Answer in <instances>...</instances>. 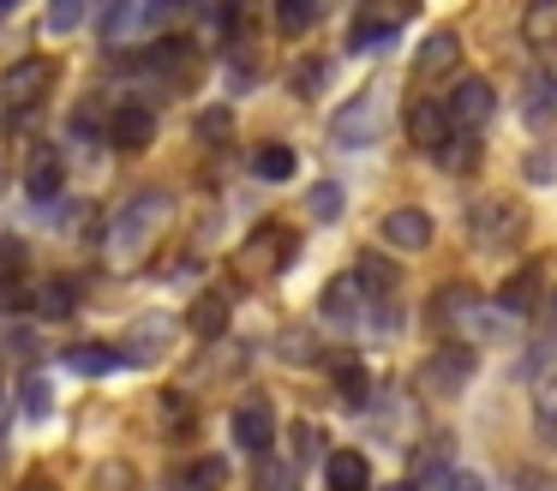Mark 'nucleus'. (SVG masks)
<instances>
[{"instance_id":"f257e3e1","label":"nucleus","mask_w":557,"mask_h":491,"mask_svg":"<svg viewBox=\"0 0 557 491\" xmlns=\"http://www.w3.org/2000/svg\"><path fill=\"white\" fill-rule=\"evenodd\" d=\"M169 210H174V198H169V192H157V186H145L138 198H126V210L114 216V228H109L114 258H133V251H145L150 234L169 222Z\"/></svg>"},{"instance_id":"f03ea898","label":"nucleus","mask_w":557,"mask_h":491,"mask_svg":"<svg viewBox=\"0 0 557 491\" xmlns=\"http://www.w3.org/2000/svg\"><path fill=\"white\" fill-rule=\"evenodd\" d=\"M384 114H389V108H384V90H360L336 120H330V138L348 144V150H366V144L384 138Z\"/></svg>"},{"instance_id":"7ed1b4c3","label":"nucleus","mask_w":557,"mask_h":491,"mask_svg":"<svg viewBox=\"0 0 557 491\" xmlns=\"http://www.w3.org/2000/svg\"><path fill=\"white\" fill-rule=\"evenodd\" d=\"M49 84H54V60L30 54V60H18V66L0 72V102L25 114V108H37L42 96H49Z\"/></svg>"},{"instance_id":"20e7f679","label":"nucleus","mask_w":557,"mask_h":491,"mask_svg":"<svg viewBox=\"0 0 557 491\" xmlns=\"http://www.w3.org/2000/svg\"><path fill=\"white\" fill-rule=\"evenodd\" d=\"M473 366H480V359H473L468 342H444V347H437V354L420 366V383H425L432 395H456L461 383L473 378Z\"/></svg>"},{"instance_id":"39448f33","label":"nucleus","mask_w":557,"mask_h":491,"mask_svg":"<svg viewBox=\"0 0 557 491\" xmlns=\"http://www.w3.org/2000/svg\"><path fill=\"white\" fill-rule=\"evenodd\" d=\"M444 114H449V126L473 132V126H485V120L497 114V90L485 78H461L456 90L444 96Z\"/></svg>"},{"instance_id":"423d86ee","label":"nucleus","mask_w":557,"mask_h":491,"mask_svg":"<svg viewBox=\"0 0 557 491\" xmlns=\"http://www.w3.org/2000/svg\"><path fill=\"white\" fill-rule=\"evenodd\" d=\"M157 24H169V7H162V0H126V7L102 12V36H109V42L145 36V30H157Z\"/></svg>"},{"instance_id":"0eeeda50","label":"nucleus","mask_w":557,"mask_h":491,"mask_svg":"<svg viewBox=\"0 0 557 491\" xmlns=\"http://www.w3.org/2000/svg\"><path fill=\"white\" fill-rule=\"evenodd\" d=\"M270 438H276V414H270V402L264 395H246V402L234 407V443L252 450V455H264Z\"/></svg>"},{"instance_id":"6e6552de","label":"nucleus","mask_w":557,"mask_h":491,"mask_svg":"<svg viewBox=\"0 0 557 491\" xmlns=\"http://www.w3.org/2000/svg\"><path fill=\"white\" fill-rule=\"evenodd\" d=\"M377 240H384V246H396V251H425L432 246V216L425 210H389L384 222H377Z\"/></svg>"},{"instance_id":"1a4fd4ad","label":"nucleus","mask_w":557,"mask_h":491,"mask_svg":"<svg viewBox=\"0 0 557 491\" xmlns=\"http://www.w3.org/2000/svg\"><path fill=\"white\" fill-rule=\"evenodd\" d=\"M61 186H66V156L54 150V144H37V150H30V162H25V192L37 204H49Z\"/></svg>"},{"instance_id":"9d476101","label":"nucleus","mask_w":557,"mask_h":491,"mask_svg":"<svg viewBox=\"0 0 557 491\" xmlns=\"http://www.w3.org/2000/svg\"><path fill=\"white\" fill-rule=\"evenodd\" d=\"M157 138V114H150L145 102H121L109 120V144L114 150H145V144Z\"/></svg>"},{"instance_id":"9b49d317","label":"nucleus","mask_w":557,"mask_h":491,"mask_svg":"<svg viewBox=\"0 0 557 491\" xmlns=\"http://www.w3.org/2000/svg\"><path fill=\"white\" fill-rule=\"evenodd\" d=\"M169 335H174V318H162V311H150V318L133 323V342L121 347L126 359H138V366H157L162 354H169Z\"/></svg>"},{"instance_id":"f8f14e48","label":"nucleus","mask_w":557,"mask_h":491,"mask_svg":"<svg viewBox=\"0 0 557 491\" xmlns=\"http://www.w3.org/2000/svg\"><path fill=\"white\" fill-rule=\"evenodd\" d=\"M324 479H330V491H372V462L360 450H330Z\"/></svg>"},{"instance_id":"ddd939ff","label":"nucleus","mask_w":557,"mask_h":491,"mask_svg":"<svg viewBox=\"0 0 557 491\" xmlns=\"http://www.w3.org/2000/svg\"><path fill=\"white\" fill-rule=\"evenodd\" d=\"M288 258H294V240L282 234V228H258L246 258H240V270H276V263H288Z\"/></svg>"},{"instance_id":"4468645a","label":"nucleus","mask_w":557,"mask_h":491,"mask_svg":"<svg viewBox=\"0 0 557 491\" xmlns=\"http://www.w3.org/2000/svg\"><path fill=\"white\" fill-rule=\"evenodd\" d=\"M456 54H461L456 30H432V36L420 42V54H413V72H420V78H437V72L456 66Z\"/></svg>"},{"instance_id":"2eb2a0df","label":"nucleus","mask_w":557,"mask_h":491,"mask_svg":"<svg viewBox=\"0 0 557 491\" xmlns=\"http://www.w3.org/2000/svg\"><path fill=\"white\" fill-rule=\"evenodd\" d=\"M408 138L420 144V150H444V138H449V114H444L437 102L408 108Z\"/></svg>"},{"instance_id":"dca6fc26","label":"nucleus","mask_w":557,"mask_h":491,"mask_svg":"<svg viewBox=\"0 0 557 491\" xmlns=\"http://www.w3.org/2000/svg\"><path fill=\"white\" fill-rule=\"evenodd\" d=\"M186 330H193L198 342H216V335L228 330V299H222V294H198L193 311H186Z\"/></svg>"},{"instance_id":"f3484780","label":"nucleus","mask_w":557,"mask_h":491,"mask_svg":"<svg viewBox=\"0 0 557 491\" xmlns=\"http://www.w3.org/2000/svg\"><path fill=\"white\" fill-rule=\"evenodd\" d=\"M396 24H401V19H377V12H360V19H354V30H348V48H354V54H377V48L396 42Z\"/></svg>"},{"instance_id":"a211bd4d","label":"nucleus","mask_w":557,"mask_h":491,"mask_svg":"<svg viewBox=\"0 0 557 491\" xmlns=\"http://www.w3.org/2000/svg\"><path fill=\"white\" fill-rule=\"evenodd\" d=\"M504 234H521V210H504V204H485V210L473 216V240H480V246H509Z\"/></svg>"},{"instance_id":"6ab92c4d","label":"nucleus","mask_w":557,"mask_h":491,"mask_svg":"<svg viewBox=\"0 0 557 491\" xmlns=\"http://www.w3.org/2000/svg\"><path fill=\"white\" fill-rule=\"evenodd\" d=\"M30 306H37L42 318H73L78 311V282L73 275H54V282H42L37 294H30Z\"/></svg>"},{"instance_id":"aec40b11","label":"nucleus","mask_w":557,"mask_h":491,"mask_svg":"<svg viewBox=\"0 0 557 491\" xmlns=\"http://www.w3.org/2000/svg\"><path fill=\"white\" fill-rule=\"evenodd\" d=\"M533 132H552L557 126V84L552 78H528V102H521Z\"/></svg>"},{"instance_id":"412c9836","label":"nucleus","mask_w":557,"mask_h":491,"mask_svg":"<svg viewBox=\"0 0 557 491\" xmlns=\"http://www.w3.org/2000/svg\"><path fill=\"white\" fill-rule=\"evenodd\" d=\"M318 306H324V318H360L366 311V299H360V282H354V275H336V282L324 287V299H318Z\"/></svg>"},{"instance_id":"4be33fe9","label":"nucleus","mask_w":557,"mask_h":491,"mask_svg":"<svg viewBox=\"0 0 557 491\" xmlns=\"http://www.w3.org/2000/svg\"><path fill=\"white\" fill-rule=\"evenodd\" d=\"M533 294H540V263H521V270L504 282V294H497V306H504L509 318H516V311H528V306H533Z\"/></svg>"},{"instance_id":"5701e85b","label":"nucleus","mask_w":557,"mask_h":491,"mask_svg":"<svg viewBox=\"0 0 557 491\" xmlns=\"http://www.w3.org/2000/svg\"><path fill=\"white\" fill-rule=\"evenodd\" d=\"M330 378H336L342 402H366V395H372V378H366V366H360V359H348V354L330 359Z\"/></svg>"},{"instance_id":"b1692460","label":"nucleus","mask_w":557,"mask_h":491,"mask_svg":"<svg viewBox=\"0 0 557 491\" xmlns=\"http://www.w3.org/2000/svg\"><path fill=\"white\" fill-rule=\"evenodd\" d=\"M150 66L157 72H186V66H198V54H193V42H181V36H162V42H150Z\"/></svg>"},{"instance_id":"393cba45","label":"nucleus","mask_w":557,"mask_h":491,"mask_svg":"<svg viewBox=\"0 0 557 491\" xmlns=\"http://www.w3.org/2000/svg\"><path fill=\"white\" fill-rule=\"evenodd\" d=\"M354 282H366V294H377V299H384L389 287H396V263H389V258H377V251H360V270H354Z\"/></svg>"},{"instance_id":"a878e982","label":"nucleus","mask_w":557,"mask_h":491,"mask_svg":"<svg viewBox=\"0 0 557 491\" xmlns=\"http://www.w3.org/2000/svg\"><path fill=\"white\" fill-rule=\"evenodd\" d=\"M432 156H437L444 168H456V174H468V168L480 162V138H473V132H449L444 150H432Z\"/></svg>"},{"instance_id":"bb28decb","label":"nucleus","mask_w":557,"mask_h":491,"mask_svg":"<svg viewBox=\"0 0 557 491\" xmlns=\"http://www.w3.org/2000/svg\"><path fill=\"white\" fill-rule=\"evenodd\" d=\"M121 359H126L121 347H102V342L90 347V342H85V347H73V354H66V366H73V371H85V378H97V371H114Z\"/></svg>"},{"instance_id":"cd10ccee","label":"nucleus","mask_w":557,"mask_h":491,"mask_svg":"<svg viewBox=\"0 0 557 491\" xmlns=\"http://www.w3.org/2000/svg\"><path fill=\"white\" fill-rule=\"evenodd\" d=\"M252 168H258V180H294V168H300V162H294L288 144H264V150L252 156Z\"/></svg>"},{"instance_id":"c85d7f7f","label":"nucleus","mask_w":557,"mask_h":491,"mask_svg":"<svg viewBox=\"0 0 557 491\" xmlns=\"http://www.w3.org/2000/svg\"><path fill=\"white\" fill-rule=\"evenodd\" d=\"M342 204H348V198H342V186H336V180H318V186L306 192V210H312V222H336V216H342Z\"/></svg>"},{"instance_id":"c756f323","label":"nucleus","mask_w":557,"mask_h":491,"mask_svg":"<svg viewBox=\"0 0 557 491\" xmlns=\"http://www.w3.org/2000/svg\"><path fill=\"white\" fill-rule=\"evenodd\" d=\"M533 419H540V438H557V378L533 383Z\"/></svg>"},{"instance_id":"7c9ffc66","label":"nucleus","mask_w":557,"mask_h":491,"mask_svg":"<svg viewBox=\"0 0 557 491\" xmlns=\"http://www.w3.org/2000/svg\"><path fill=\"white\" fill-rule=\"evenodd\" d=\"M444 462H449V438L420 443V455H413V479H444Z\"/></svg>"},{"instance_id":"2f4dec72","label":"nucleus","mask_w":557,"mask_h":491,"mask_svg":"<svg viewBox=\"0 0 557 491\" xmlns=\"http://www.w3.org/2000/svg\"><path fill=\"white\" fill-rule=\"evenodd\" d=\"M324 78H330L324 60H300V66L288 72V90H294V96H318V90H324Z\"/></svg>"},{"instance_id":"473e14b6","label":"nucleus","mask_w":557,"mask_h":491,"mask_svg":"<svg viewBox=\"0 0 557 491\" xmlns=\"http://www.w3.org/2000/svg\"><path fill=\"white\" fill-rule=\"evenodd\" d=\"M85 24V7L78 0H61V7H49V19H42V36H66Z\"/></svg>"},{"instance_id":"72a5a7b5","label":"nucleus","mask_w":557,"mask_h":491,"mask_svg":"<svg viewBox=\"0 0 557 491\" xmlns=\"http://www.w3.org/2000/svg\"><path fill=\"white\" fill-rule=\"evenodd\" d=\"M186 479H193V491H222L228 486V462H222V455H205Z\"/></svg>"},{"instance_id":"f704fd0d","label":"nucleus","mask_w":557,"mask_h":491,"mask_svg":"<svg viewBox=\"0 0 557 491\" xmlns=\"http://www.w3.org/2000/svg\"><path fill=\"white\" fill-rule=\"evenodd\" d=\"M276 24H282V30H306V24H318V0H282Z\"/></svg>"},{"instance_id":"c9c22d12","label":"nucleus","mask_w":557,"mask_h":491,"mask_svg":"<svg viewBox=\"0 0 557 491\" xmlns=\"http://www.w3.org/2000/svg\"><path fill=\"white\" fill-rule=\"evenodd\" d=\"M258 491H300L288 462H258Z\"/></svg>"},{"instance_id":"e433bc0d","label":"nucleus","mask_w":557,"mask_h":491,"mask_svg":"<svg viewBox=\"0 0 557 491\" xmlns=\"http://www.w3.org/2000/svg\"><path fill=\"white\" fill-rule=\"evenodd\" d=\"M228 132H234V114H228V108H205V114H198V138L222 144Z\"/></svg>"},{"instance_id":"4c0bfd02","label":"nucleus","mask_w":557,"mask_h":491,"mask_svg":"<svg viewBox=\"0 0 557 491\" xmlns=\"http://www.w3.org/2000/svg\"><path fill=\"white\" fill-rule=\"evenodd\" d=\"M49 407H54L49 383H42V378H30V383H25V414H30V419H49Z\"/></svg>"},{"instance_id":"58836bf2","label":"nucleus","mask_w":557,"mask_h":491,"mask_svg":"<svg viewBox=\"0 0 557 491\" xmlns=\"http://www.w3.org/2000/svg\"><path fill=\"white\" fill-rule=\"evenodd\" d=\"M276 354L300 366V359H312V354H318V342H306V330H288V335H282V342H276Z\"/></svg>"},{"instance_id":"ea45409f","label":"nucleus","mask_w":557,"mask_h":491,"mask_svg":"<svg viewBox=\"0 0 557 491\" xmlns=\"http://www.w3.org/2000/svg\"><path fill=\"white\" fill-rule=\"evenodd\" d=\"M18 263H25V240H18V234H0V270L13 275Z\"/></svg>"},{"instance_id":"a19ab883","label":"nucleus","mask_w":557,"mask_h":491,"mask_svg":"<svg viewBox=\"0 0 557 491\" xmlns=\"http://www.w3.org/2000/svg\"><path fill=\"white\" fill-rule=\"evenodd\" d=\"M294 455H324V438H318V426H294Z\"/></svg>"},{"instance_id":"79ce46f5","label":"nucleus","mask_w":557,"mask_h":491,"mask_svg":"<svg viewBox=\"0 0 557 491\" xmlns=\"http://www.w3.org/2000/svg\"><path fill=\"white\" fill-rule=\"evenodd\" d=\"M528 180H557V156L533 150V156H528Z\"/></svg>"},{"instance_id":"37998d69","label":"nucleus","mask_w":557,"mask_h":491,"mask_svg":"<svg viewBox=\"0 0 557 491\" xmlns=\"http://www.w3.org/2000/svg\"><path fill=\"white\" fill-rule=\"evenodd\" d=\"M444 491H480V474H468V467H449V474H444Z\"/></svg>"},{"instance_id":"c03bdc74","label":"nucleus","mask_w":557,"mask_h":491,"mask_svg":"<svg viewBox=\"0 0 557 491\" xmlns=\"http://www.w3.org/2000/svg\"><path fill=\"white\" fill-rule=\"evenodd\" d=\"M13 306H25V287L13 275H0V311H13Z\"/></svg>"},{"instance_id":"a18cd8bd","label":"nucleus","mask_w":557,"mask_h":491,"mask_svg":"<svg viewBox=\"0 0 557 491\" xmlns=\"http://www.w3.org/2000/svg\"><path fill=\"white\" fill-rule=\"evenodd\" d=\"M25 491H54V486H49L42 474H30V479H25Z\"/></svg>"},{"instance_id":"49530a36","label":"nucleus","mask_w":557,"mask_h":491,"mask_svg":"<svg viewBox=\"0 0 557 491\" xmlns=\"http://www.w3.org/2000/svg\"><path fill=\"white\" fill-rule=\"evenodd\" d=\"M389 491H420V486H413V479H401V486H389Z\"/></svg>"},{"instance_id":"de8ad7c7","label":"nucleus","mask_w":557,"mask_h":491,"mask_svg":"<svg viewBox=\"0 0 557 491\" xmlns=\"http://www.w3.org/2000/svg\"><path fill=\"white\" fill-rule=\"evenodd\" d=\"M0 180H7V156H0Z\"/></svg>"},{"instance_id":"09e8293b","label":"nucleus","mask_w":557,"mask_h":491,"mask_svg":"<svg viewBox=\"0 0 557 491\" xmlns=\"http://www.w3.org/2000/svg\"><path fill=\"white\" fill-rule=\"evenodd\" d=\"M0 455H7V438H0Z\"/></svg>"}]
</instances>
